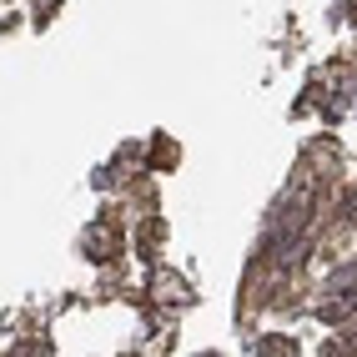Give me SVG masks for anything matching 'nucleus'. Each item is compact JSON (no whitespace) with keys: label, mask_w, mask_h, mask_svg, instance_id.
I'll return each instance as SVG.
<instances>
[{"label":"nucleus","mask_w":357,"mask_h":357,"mask_svg":"<svg viewBox=\"0 0 357 357\" xmlns=\"http://www.w3.org/2000/svg\"><path fill=\"white\" fill-rule=\"evenodd\" d=\"M86 247H91V257H101V261L116 257V231H111V227H96V231L86 236Z\"/></svg>","instance_id":"obj_1"},{"label":"nucleus","mask_w":357,"mask_h":357,"mask_svg":"<svg viewBox=\"0 0 357 357\" xmlns=\"http://www.w3.org/2000/svg\"><path fill=\"white\" fill-rule=\"evenodd\" d=\"M352 312H357V297H337V302L322 307V322H342V317H352Z\"/></svg>","instance_id":"obj_2"},{"label":"nucleus","mask_w":357,"mask_h":357,"mask_svg":"<svg viewBox=\"0 0 357 357\" xmlns=\"http://www.w3.org/2000/svg\"><path fill=\"white\" fill-rule=\"evenodd\" d=\"M257 352H261V357H297V342H292V337H267Z\"/></svg>","instance_id":"obj_3"},{"label":"nucleus","mask_w":357,"mask_h":357,"mask_svg":"<svg viewBox=\"0 0 357 357\" xmlns=\"http://www.w3.org/2000/svg\"><path fill=\"white\" fill-rule=\"evenodd\" d=\"M166 161H176V146H166V141H156V166H166Z\"/></svg>","instance_id":"obj_4"}]
</instances>
